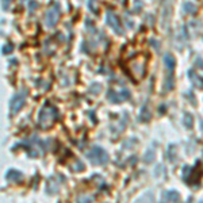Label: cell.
I'll return each instance as SVG.
<instances>
[{"label":"cell","instance_id":"6da1fadb","mask_svg":"<svg viewBox=\"0 0 203 203\" xmlns=\"http://www.w3.org/2000/svg\"><path fill=\"white\" fill-rule=\"evenodd\" d=\"M58 118H60V114H58L57 108L53 104H50L49 102H46L38 112V126L43 130L50 129L53 126V123Z\"/></svg>","mask_w":203,"mask_h":203},{"label":"cell","instance_id":"7a4b0ae2","mask_svg":"<svg viewBox=\"0 0 203 203\" xmlns=\"http://www.w3.org/2000/svg\"><path fill=\"white\" fill-rule=\"evenodd\" d=\"M87 158L91 161L93 165H106L108 162V154L100 146H92L88 152L85 153Z\"/></svg>","mask_w":203,"mask_h":203},{"label":"cell","instance_id":"3957f363","mask_svg":"<svg viewBox=\"0 0 203 203\" xmlns=\"http://www.w3.org/2000/svg\"><path fill=\"white\" fill-rule=\"evenodd\" d=\"M23 146H24V149H26L27 154H29L30 157H37V156H41L43 152L46 150L45 142L41 141L37 136L30 137V140L27 142H24Z\"/></svg>","mask_w":203,"mask_h":203},{"label":"cell","instance_id":"277c9868","mask_svg":"<svg viewBox=\"0 0 203 203\" xmlns=\"http://www.w3.org/2000/svg\"><path fill=\"white\" fill-rule=\"evenodd\" d=\"M27 99V89L22 88L19 92H16L10 100V114L11 115H16L22 108H23L24 103Z\"/></svg>","mask_w":203,"mask_h":203},{"label":"cell","instance_id":"5b68a950","mask_svg":"<svg viewBox=\"0 0 203 203\" xmlns=\"http://www.w3.org/2000/svg\"><path fill=\"white\" fill-rule=\"evenodd\" d=\"M130 96H132L130 95V91L127 88H125V87H122L121 91H115L112 88H110L107 91V99L111 103H114V104H118V103L125 102V100H129Z\"/></svg>","mask_w":203,"mask_h":203},{"label":"cell","instance_id":"8992f818","mask_svg":"<svg viewBox=\"0 0 203 203\" xmlns=\"http://www.w3.org/2000/svg\"><path fill=\"white\" fill-rule=\"evenodd\" d=\"M182 177H183V180L187 184H198L199 180H201V171L196 169V167H188V165H184Z\"/></svg>","mask_w":203,"mask_h":203},{"label":"cell","instance_id":"52a82bcc","mask_svg":"<svg viewBox=\"0 0 203 203\" xmlns=\"http://www.w3.org/2000/svg\"><path fill=\"white\" fill-rule=\"evenodd\" d=\"M58 18H60V5L56 3L53 4V7H50L45 14V23L46 26L49 27H54L58 22Z\"/></svg>","mask_w":203,"mask_h":203},{"label":"cell","instance_id":"ba28073f","mask_svg":"<svg viewBox=\"0 0 203 203\" xmlns=\"http://www.w3.org/2000/svg\"><path fill=\"white\" fill-rule=\"evenodd\" d=\"M106 23L115 31V34H118V35H123V30H122V27H121L119 19H118V16L114 14V12H111V11L106 12Z\"/></svg>","mask_w":203,"mask_h":203},{"label":"cell","instance_id":"9c48e42d","mask_svg":"<svg viewBox=\"0 0 203 203\" xmlns=\"http://www.w3.org/2000/svg\"><path fill=\"white\" fill-rule=\"evenodd\" d=\"M5 179H7L8 182H20V180L23 179V173L16 171V169H8L7 172H5Z\"/></svg>","mask_w":203,"mask_h":203},{"label":"cell","instance_id":"30bf717a","mask_svg":"<svg viewBox=\"0 0 203 203\" xmlns=\"http://www.w3.org/2000/svg\"><path fill=\"white\" fill-rule=\"evenodd\" d=\"M162 201L164 202H177L180 201V194L175 190H169L162 194Z\"/></svg>","mask_w":203,"mask_h":203},{"label":"cell","instance_id":"8fae6325","mask_svg":"<svg viewBox=\"0 0 203 203\" xmlns=\"http://www.w3.org/2000/svg\"><path fill=\"white\" fill-rule=\"evenodd\" d=\"M164 64H165L167 71H169V72L175 71V68H176V60H175V57L171 53H167V54L164 56Z\"/></svg>","mask_w":203,"mask_h":203},{"label":"cell","instance_id":"7c38bea8","mask_svg":"<svg viewBox=\"0 0 203 203\" xmlns=\"http://www.w3.org/2000/svg\"><path fill=\"white\" fill-rule=\"evenodd\" d=\"M188 77H190V80L192 81L194 85L203 89V77L202 76H199V74L195 73L194 71H188Z\"/></svg>","mask_w":203,"mask_h":203},{"label":"cell","instance_id":"4fadbf2b","mask_svg":"<svg viewBox=\"0 0 203 203\" xmlns=\"http://www.w3.org/2000/svg\"><path fill=\"white\" fill-rule=\"evenodd\" d=\"M154 157H156V150L153 146H150V148L145 152V154H143V161H145L146 164H150V162L154 160Z\"/></svg>","mask_w":203,"mask_h":203},{"label":"cell","instance_id":"5bb4252c","mask_svg":"<svg viewBox=\"0 0 203 203\" xmlns=\"http://www.w3.org/2000/svg\"><path fill=\"white\" fill-rule=\"evenodd\" d=\"M149 119H150V112H149V110H148V107H146V106H143L141 112H140V121H141V122H146V121H149Z\"/></svg>","mask_w":203,"mask_h":203},{"label":"cell","instance_id":"9a60e30c","mask_svg":"<svg viewBox=\"0 0 203 203\" xmlns=\"http://www.w3.org/2000/svg\"><path fill=\"white\" fill-rule=\"evenodd\" d=\"M196 10H198V8L195 7V4H194V3H190V2H186L184 3V12H186V14H195L196 12Z\"/></svg>","mask_w":203,"mask_h":203},{"label":"cell","instance_id":"2e32d148","mask_svg":"<svg viewBox=\"0 0 203 203\" xmlns=\"http://www.w3.org/2000/svg\"><path fill=\"white\" fill-rule=\"evenodd\" d=\"M192 115L191 114H188V112H186L184 114V118H183V123H184V126L187 127V129H191L192 127Z\"/></svg>","mask_w":203,"mask_h":203},{"label":"cell","instance_id":"e0dca14e","mask_svg":"<svg viewBox=\"0 0 203 203\" xmlns=\"http://www.w3.org/2000/svg\"><path fill=\"white\" fill-rule=\"evenodd\" d=\"M84 168H85V167H84V164L80 160H77V158L74 160V164L72 165V169L76 171V172H79V171H84Z\"/></svg>","mask_w":203,"mask_h":203},{"label":"cell","instance_id":"ac0fdd59","mask_svg":"<svg viewBox=\"0 0 203 203\" xmlns=\"http://www.w3.org/2000/svg\"><path fill=\"white\" fill-rule=\"evenodd\" d=\"M175 152H176L175 145H171L169 148H168V150H167V156H168V158H169L171 161H175Z\"/></svg>","mask_w":203,"mask_h":203},{"label":"cell","instance_id":"d6986e66","mask_svg":"<svg viewBox=\"0 0 203 203\" xmlns=\"http://www.w3.org/2000/svg\"><path fill=\"white\" fill-rule=\"evenodd\" d=\"M142 0H134V11L136 12H140L142 10Z\"/></svg>","mask_w":203,"mask_h":203},{"label":"cell","instance_id":"ffe728a7","mask_svg":"<svg viewBox=\"0 0 203 203\" xmlns=\"http://www.w3.org/2000/svg\"><path fill=\"white\" fill-rule=\"evenodd\" d=\"M37 7H38V3H37L35 0H31V2L29 3V11H30V12H34Z\"/></svg>","mask_w":203,"mask_h":203},{"label":"cell","instance_id":"44dd1931","mask_svg":"<svg viewBox=\"0 0 203 203\" xmlns=\"http://www.w3.org/2000/svg\"><path fill=\"white\" fill-rule=\"evenodd\" d=\"M11 52H12V45L7 43V45L3 46V54H10Z\"/></svg>","mask_w":203,"mask_h":203},{"label":"cell","instance_id":"7402d4cb","mask_svg":"<svg viewBox=\"0 0 203 203\" xmlns=\"http://www.w3.org/2000/svg\"><path fill=\"white\" fill-rule=\"evenodd\" d=\"M91 91L95 93H99V91H100V84H98V83H93L92 84V87H91Z\"/></svg>","mask_w":203,"mask_h":203},{"label":"cell","instance_id":"603a6c76","mask_svg":"<svg viewBox=\"0 0 203 203\" xmlns=\"http://www.w3.org/2000/svg\"><path fill=\"white\" fill-rule=\"evenodd\" d=\"M96 2H98V0H88V7H89V10L93 12L96 11Z\"/></svg>","mask_w":203,"mask_h":203},{"label":"cell","instance_id":"cb8c5ba5","mask_svg":"<svg viewBox=\"0 0 203 203\" xmlns=\"http://www.w3.org/2000/svg\"><path fill=\"white\" fill-rule=\"evenodd\" d=\"M11 4V0H2V8L3 10H8V7H10Z\"/></svg>","mask_w":203,"mask_h":203},{"label":"cell","instance_id":"d4e9b609","mask_svg":"<svg viewBox=\"0 0 203 203\" xmlns=\"http://www.w3.org/2000/svg\"><path fill=\"white\" fill-rule=\"evenodd\" d=\"M199 126H201V130L203 132V119H199Z\"/></svg>","mask_w":203,"mask_h":203}]
</instances>
